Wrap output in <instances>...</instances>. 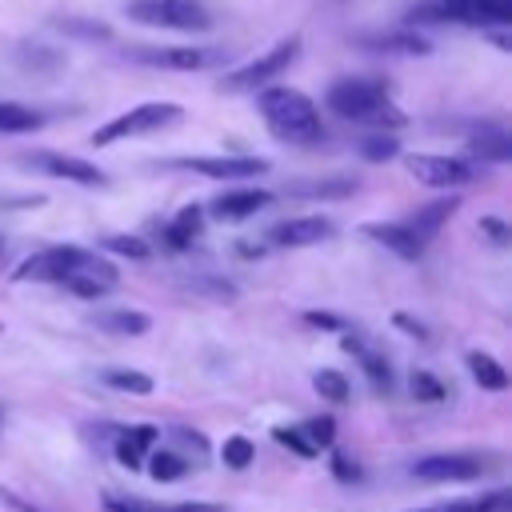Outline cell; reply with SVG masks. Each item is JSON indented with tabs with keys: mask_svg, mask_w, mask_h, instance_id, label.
Masks as SVG:
<instances>
[{
	"mask_svg": "<svg viewBox=\"0 0 512 512\" xmlns=\"http://www.w3.org/2000/svg\"><path fill=\"white\" fill-rule=\"evenodd\" d=\"M100 244H104L108 252H120V256H128V260H148V252H152V248H148L140 236H104Z\"/></svg>",
	"mask_w": 512,
	"mask_h": 512,
	"instance_id": "obj_36",
	"label": "cell"
},
{
	"mask_svg": "<svg viewBox=\"0 0 512 512\" xmlns=\"http://www.w3.org/2000/svg\"><path fill=\"white\" fill-rule=\"evenodd\" d=\"M272 200H276V192H268V188H228L208 204V216L220 224H240V220L256 216L260 208H268Z\"/></svg>",
	"mask_w": 512,
	"mask_h": 512,
	"instance_id": "obj_14",
	"label": "cell"
},
{
	"mask_svg": "<svg viewBox=\"0 0 512 512\" xmlns=\"http://www.w3.org/2000/svg\"><path fill=\"white\" fill-rule=\"evenodd\" d=\"M128 16L152 28H172V32H204L212 28V16L196 0H132Z\"/></svg>",
	"mask_w": 512,
	"mask_h": 512,
	"instance_id": "obj_6",
	"label": "cell"
},
{
	"mask_svg": "<svg viewBox=\"0 0 512 512\" xmlns=\"http://www.w3.org/2000/svg\"><path fill=\"white\" fill-rule=\"evenodd\" d=\"M256 108H260L268 132L276 140H284V144H316V140H324V124H320L316 104L296 88H264Z\"/></svg>",
	"mask_w": 512,
	"mask_h": 512,
	"instance_id": "obj_2",
	"label": "cell"
},
{
	"mask_svg": "<svg viewBox=\"0 0 512 512\" xmlns=\"http://www.w3.org/2000/svg\"><path fill=\"white\" fill-rule=\"evenodd\" d=\"M56 28L68 32V36H80V40H112V28L108 24L80 20V16H64V20H56Z\"/></svg>",
	"mask_w": 512,
	"mask_h": 512,
	"instance_id": "obj_34",
	"label": "cell"
},
{
	"mask_svg": "<svg viewBox=\"0 0 512 512\" xmlns=\"http://www.w3.org/2000/svg\"><path fill=\"white\" fill-rule=\"evenodd\" d=\"M200 232H204V208L188 204V208H180V212L172 216V224L164 228V240H168L172 252H184Z\"/></svg>",
	"mask_w": 512,
	"mask_h": 512,
	"instance_id": "obj_23",
	"label": "cell"
},
{
	"mask_svg": "<svg viewBox=\"0 0 512 512\" xmlns=\"http://www.w3.org/2000/svg\"><path fill=\"white\" fill-rule=\"evenodd\" d=\"M468 372L488 392H504L508 388V368L496 356H488V352H468Z\"/></svg>",
	"mask_w": 512,
	"mask_h": 512,
	"instance_id": "obj_25",
	"label": "cell"
},
{
	"mask_svg": "<svg viewBox=\"0 0 512 512\" xmlns=\"http://www.w3.org/2000/svg\"><path fill=\"white\" fill-rule=\"evenodd\" d=\"M104 508H108V512H148V504L124 500V496H104Z\"/></svg>",
	"mask_w": 512,
	"mask_h": 512,
	"instance_id": "obj_44",
	"label": "cell"
},
{
	"mask_svg": "<svg viewBox=\"0 0 512 512\" xmlns=\"http://www.w3.org/2000/svg\"><path fill=\"white\" fill-rule=\"evenodd\" d=\"M396 328H404V332H412L416 340H428V328H424L420 320H412L408 312H396Z\"/></svg>",
	"mask_w": 512,
	"mask_h": 512,
	"instance_id": "obj_45",
	"label": "cell"
},
{
	"mask_svg": "<svg viewBox=\"0 0 512 512\" xmlns=\"http://www.w3.org/2000/svg\"><path fill=\"white\" fill-rule=\"evenodd\" d=\"M488 36H492V44H496L500 52H508V48H512V40H508V32H488Z\"/></svg>",
	"mask_w": 512,
	"mask_h": 512,
	"instance_id": "obj_47",
	"label": "cell"
},
{
	"mask_svg": "<svg viewBox=\"0 0 512 512\" xmlns=\"http://www.w3.org/2000/svg\"><path fill=\"white\" fill-rule=\"evenodd\" d=\"M40 124H44V116H40L36 108L0 100V132H36Z\"/></svg>",
	"mask_w": 512,
	"mask_h": 512,
	"instance_id": "obj_27",
	"label": "cell"
},
{
	"mask_svg": "<svg viewBox=\"0 0 512 512\" xmlns=\"http://www.w3.org/2000/svg\"><path fill=\"white\" fill-rule=\"evenodd\" d=\"M88 248L76 244H56V248H40L28 260H20V268L12 272V280H36V284H64L80 264H84Z\"/></svg>",
	"mask_w": 512,
	"mask_h": 512,
	"instance_id": "obj_9",
	"label": "cell"
},
{
	"mask_svg": "<svg viewBox=\"0 0 512 512\" xmlns=\"http://www.w3.org/2000/svg\"><path fill=\"white\" fill-rule=\"evenodd\" d=\"M356 188L360 184L352 176H320V180H288L284 196H292V200H344Z\"/></svg>",
	"mask_w": 512,
	"mask_h": 512,
	"instance_id": "obj_19",
	"label": "cell"
},
{
	"mask_svg": "<svg viewBox=\"0 0 512 512\" xmlns=\"http://www.w3.org/2000/svg\"><path fill=\"white\" fill-rule=\"evenodd\" d=\"M360 156L368 160V164H388V160H396L400 156V144H396V136H364L360 140Z\"/></svg>",
	"mask_w": 512,
	"mask_h": 512,
	"instance_id": "obj_32",
	"label": "cell"
},
{
	"mask_svg": "<svg viewBox=\"0 0 512 512\" xmlns=\"http://www.w3.org/2000/svg\"><path fill=\"white\" fill-rule=\"evenodd\" d=\"M272 436H276V444H284L288 452H296V456H304V460H312V456H320L312 444H308V436H304V428H272Z\"/></svg>",
	"mask_w": 512,
	"mask_h": 512,
	"instance_id": "obj_37",
	"label": "cell"
},
{
	"mask_svg": "<svg viewBox=\"0 0 512 512\" xmlns=\"http://www.w3.org/2000/svg\"><path fill=\"white\" fill-rule=\"evenodd\" d=\"M92 324L112 332V336H144L152 328V320L144 312H132V308H104V312H92Z\"/></svg>",
	"mask_w": 512,
	"mask_h": 512,
	"instance_id": "obj_21",
	"label": "cell"
},
{
	"mask_svg": "<svg viewBox=\"0 0 512 512\" xmlns=\"http://www.w3.org/2000/svg\"><path fill=\"white\" fill-rule=\"evenodd\" d=\"M156 440H160V428H156V424L124 428V432L116 436V460H120L128 472H140L144 460H148V452L156 448Z\"/></svg>",
	"mask_w": 512,
	"mask_h": 512,
	"instance_id": "obj_18",
	"label": "cell"
},
{
	"mask_svg": "<svg viewBox=\"0 0 512 512\" xmlns=\"http://www.w3.org/2000/svg\"><path fill=\"white\" fill-rule=\"evenodd\" d=\"M220 460H224L232 472H244V468L256 460V448H252V440H248V436H228V440H224V448H220Z\"/></svg>",
	"mask_w": 512,
	"mask_h": 512,
	"instance_id": "obj_33",
	"label": "cell"
},
{
	"mask_svg": "<svg viewBox=\"0 0 512 512\" xmlns=\"http://www.w3.org/2000/svg\"><path fill=\"white\" fill-rule=\"evenodd\" d=\"M172 164L188 168L196 176H212V180H248V176H264L272 168L264 156H184Z\"/></svg>",
	"mask_w": 512,
	"mask_h": 512,
	"instance_id": "obj_12",
	"label": "cell"
},
{
	"mask_svg": "<svg viewBox=\"0 0 512 512\" xmlns=\"http://www.w3.org/2000/svg\"><path fill=\"white\" fill-rule=\"evenodd\" d=\"M408 388H412V400H420V404H444V400H448V388H444L432 372H424V368L412 372Z\"/></svg>",
	"mask_w": 512,
	"mask_h": 512,
	"instance_id": "obj_31",
	"label": "cell"
},
{
	"mask_svg": "<svg viewBox=\"0 0 512 512\" xmlns=\"http://www.w3.org/2000/svg\"><path fill=\"white\" fill-rule=\"evenodd\" d=\"M20 164L36 168L52 180H68V184H84V188H104L108 184V176L96 164H88L80 156H64V152H28V156H20Z\"/></svg>",
	"mask_w": 512,
	"mask_h": 512,
	"instance_id": "obj_11",
	"label": "cell"
},
{
	"mask_svg": "<svg viewBox=\"0 0 512 512\" xmlns=\"http://www.w3.org/2000/svg\"><path fill=\"white\" fill-rule=\"evenodd\" d=\"M412 512H444V508H412Z\"/></svg>",
	"mask_w": 512,
	"mask_h": 512,
	"instance_id": "obj_48",
	"label": "cell"
},
{
	"mask_svg": "<svg viewBox=\"0 0 512 512\" xmlns=\"http://www.w3.org/2000/svg\"><path fill=\"white\" fill-rule=\"evenodd\" d=\"M356 360H360V368H364L372 392H376V396H388V392H392V368H388V360L376 356V352H368V348H364Z\"/></svg>",
	"mask_w": 512,
	"mask_h": 512,
	"instance_id": "obj_29",
	"label": "cell"
},
{
	"mask_svg": "<svg viewBox=\"0 0 512 512\" xmlns=\"http://www.w3.org/2000/svg\"><path fill=\"white\" fill-rule=\"evenodd\" d=\"M100 380H104L108 388L132 392V396H148V392H152V376H144V372H136V368H104Z\"/></svg>",
	"mask_w": 512,
	"mask_h": 512,
	"instance_id": "obj_28",
	"label": "cell"
},
{
	"mask_svg": "<svg viewBox=\"0 0 512 512\" xmlns=\"http://www.w3.org/2000/svg\"><path fill=\"white\" fill-rule=\"evenodd\" d=\"M444 512H512V492H508V488H492V492L456 500V504H448Z\"/></svg>",
	"mask_w": 512,
	"mask_h": 512,
	"instance_id": "obj_26",
	"label": "cell"
},
{
	"mask_svg": "<svg viewBox=\"0 0 512 512\" xmlns=\"http://www.w3.org/2000/svg\"><path fill=\"white\" fill-rule=\"evenodd\" d=\"M172 436H176L180 444H188V448H192L196 456H204V452H208V440H204V436H200L196 428H172Z\"/></svg>",
	"mask_w": 512,
	"mask_h": 512,
	"instance_id": "obj_42",
	"label": "cell"
},
{
	"mask_svg": "<svg viewBox=\"0 0 512 512\" xmlns=\"http://www.w3.org/2000/svg\"><path fill=\"white\" fill-rule=\"evenodd\" d=\"M116 284H120L116 264L100 260L96 252H88V256H84V264L64 280V288H68V292H76V296H84V300H100V296H104V292H112Z\"/></svg>",
	"mask_w": 512,
	"mask_h": 512,
	"instance_id": "obj_15",
	"label": "cell"
},
{
	"mask_svg": "<svg viewBox=\"0 0 512 512\" xmlns=\"http://www.w3.org/2000/svg\"><path fill=\"white\" fill-rule=\"evenodd\" d=\"M328 108L352 124H372V128H404L408 116L392 104V92L376 76H344L328 88Z\"/></svg>",
	"mask_w": 512,
	"mask_h": 512,
	"instance_id": "obj_1",
	"label": "cell"
},
{
	"mask_svg": "<svg viewBox=\"0 0 512 512\" xmlns=\"http://www.w3.org/2000/svg\"><path fill=\"white\" fill-rule=\"evenodd\" d=\"M412 24H468L480 32L512 24V0H416L408 8Z\"/></svg>",
	"mask_w": 512,
	"mask_h": 512,
	"instance_id": "obj_3",
	"label": "cell"
},
{
	"mask_svg": "<svg viewBox=\"0 0 512 512\" xmlns=\"http://www.w3.org/2000/svg\"><path fill=\"white\" fill-rule=\"evenodd\" d=\"M184 288H192V292H204V296H212V300H232V296H236V284H228V280H208V276H200V280H188Z\"/></svg>",
	"mask_w": 512,
	"mask_h": 512,
	"instance_id": "obj_38",
	"label": "cell"
},
{
	"mask_svg": "<svg viewBox=\"0 0 512 512\" xmlns=\"http://www.w3.org/2000/svg\"><path fill=\"white\" fill-rule=\"evenodd\" d=\"M488 472L484 456L476 452H436V456H420L412 464V476L424 484H448V480H480Z\"/></svg>",
	"mask_w": 512,
	"mask_h": 512,
	"instance_id": "obj_10",
	"label": "cell"
},
{
	"mask_svg": "<svg viewBox=\"0 0 512 512\" xmlns=\"http://www.w3.org/2000/svg\"><path fill=\"white\" fill-rule=\"evenodd\" d=\"M332 476H336L340 484H356L364 472H360V464H356L352 456H344V452H332Z\"/></svg>",
	"mask_w": 512,
	"mask_h": 512,
	"instance_id": "obj_39",
	"label": "cell"
},
{
	"mask_svg": "<svg viewBox=\"0 0 512 512\" xmlns=\"http://www.w3.org/2000/svg\"><path fill=\"white\" fill-rule=\"evenodd\" d=\"M480 232H484V236H492V244H496V248H504V244L512 240L508 224H504V220H496V216H484V220H480Z\"/></svg>",
	"mask_w": 512,
	"mask_h": 512,
	"instance_id": "obj_41",
	"label": "cell"
},
{
	"mask_svg": "<svg viewBox=\"0 0 512 512\" xmlns=\"http://www.w3.org/2000/svg\"><path fill=\"white\" fill-rule=\"evenodd\" d=\"M304 320H308V324H316V328H344V320H340V316H332V312H304Z\"/></svg>",
	"mask_w": 512,
	"mask_h": 512,
	"instance_id": "obj_46",
	"label": "cell"
},
{
	"mask_svg": "<svg viewBox=\"0 0 512 512\" xmlns=\"http://www.w3.org/2000/svg\"><path fill=\"white\" fill-rule=\"evenodd\" d=\"M296 56H300V40H296V36H288V40L272 44L264 56L248 60L244 68H232V72L220 80V92H252V88H260V84L276 80V76H280Z\"/></svg>",
	"mask_w": 512,
	"mask_h": 512,
	"instance_id": "obj_7",
	"label": "cell"
},
{
	"mask_svg": "<svg viewBox=\"0 0 512 512\" xmlns=\"http://www.w3.org/2000/svg\"><path fill=\"white\" fill-rule=\"evenodd\" d=\"M356 40L368 52H396V56H428L432 52V44L412 28H380V32H364Z\"/></svg>",
	"mask_w": 512,
	"mask_h": 512,
	"instance_id": "obj_17",
	"label": "cell"
},
{
	"mask_svg": "<svg viewBox=\"0 0 512 512\" xmlns=\"http://www.w3.org/2000/svg\"><path fill=\"white\" fill-rule=\"evenodd\" d=\"M312 388L320 392V400H332V404H348V396H352L344 372H336V368H320V372L312 376Z\"/></svg>",
	"mask_w": 512,
	"mask_h": 512,
	"instance_id": "obj_30",
	"label": "cell"
},
{
	"mask_svg": "<svg viewBox=\"0 0 512 512\" xmlns=\"http://www.w3.org/2000/svg\"><path fill=\"white\" fill-rule=\"evenodd\" d=\"M472 156L488 160V164H508L512 160V136L500 124H480V132L468 140Z\"/></svg>",
	"mask_w": 512,
	"mask_h": 512,
	"instance_id": "obj_20",
	"label": "cell"
},
{
	"mask_svg": "<svg viewBox=\"0 0 512 512\" xmlns=\"http://www.w3.org/2000/svg\"><path fill=\"white\" fill-rule=\"evenodd\" d=\"M304 428V436H308V444L320 452V448H332V440H336V420L332 416H312L308 424H300Z\"/></svg>",
	"mask_w": 512,
	"mask_h": 512,
	"instance_id": "obj_35",
	"label": "cell"
},
{
	"mask_svg": "<svg viewBox=\"0 0 512 512\" xmlns=\"http://www.w3.org/2000/svg\"><path fill=\"white\" fill-rule=\"evenodd\" d=\"M180 116H184V108L172 104V100L136 104V108L112 116L108 124H100V128L92 132V144L104 148V144H120V140H128V136H148V132H160V128H168V124H176Z\"/></svg>",
	"mask_w": 512,
	"mask_h": 512,
	"instance_id": "obj_4",
	"label": "cell"
},
{
	"mask_svg": "<svg viewBox=\"0 0 512 512\" xmlns=\"http://www.w3.org/2000/svg\"><path fill=\"white\" fill-rule=\"evenodd\" d=\"M188 468H192V460L184 452H172V448H152L148 452V476L156 484H176V480L188 476Z\"/></svg>",
	"mask_w": 512,
	"mask_h": 512,
	"instance_id": "obj_24",
	"label": "cell"
},
{
	"mask_svg": "<svg viewBox=\"0 0 512 512\" xmlns=\"http://www.w3.org/2000/svg\"><path fill=\"white\" fill-rule=\"evenodd\" d=\"M148 512H224V508L220 504H196V500H188V504H164V508L148 504Z\"/></svg>",
	"mask_w": 512,
	"mask_h": 512,
	"instance_id": "obj_43",
	"label": "cell"
},
{
	"mask_svg": "<svg viewBox=\"0 0 512 512\" xmlns=\"http://www.w3.org/2000/svg\"><path fill=\"white\" fill-rule=\"evenodd\" d=\"M364 236H372L376 244H384L388 252H396L400 260H420L424 256V240L404 224V220H384V224H360Z\"/></svg>",
	"mask_w": 512,
	"mask_h": 512,
	"instance_id": "obj_16",
	"label": "cell"
},
{
	"mask_svg": "<svg viewBox=\"0 0 512 512\" xmlns=\"http://www.w3.org/2000/svg\"><path fill=\"white\" fill-rule=\"evenodd\" d=\"M132 64L144 68H164V72H200V68H216L224 60V48H208V44H136L128 48Z\"/></svg>",
	"mask_w": 512,
	"mask_h": 512,
	"instance_id": "obj_5",
	"label": "cell"
},
{
	"mask_svg": "<svg viewBox=\"0 0 512 512\" xmlns=\"http://www.w3.org/2000/svg\"><path fill=\"white\" fill-rule=\"evenodd\" d=\"M20 64H28V68H56V64H60V56H56V52H48V48H40V44H32V52H24V48H20Z\"/></svg>",
	"mask_w": 512,
	"mask_h": 512,
	"instance_id": "obj_40",
	"label": "cell"
},
{
	"mask_svg": "<svg viewBox=\"0 0 512 512\" xmlns=\"http://www.w3.org/2000/svg\"><path fill=\"white\" fill-rule=\"evenodd\" d=\"M0 256H4V240H0Z\"/></svg>",
	"mask_w": 512,
	"mask_h": 512,
	"instance_id": "obj_49",
	"label": "cell"
},
{
	"mask_svg": "<svg viewBox=\"0 0 512 512\" xmlns=\"http://www.w3.org/2000/svg\"><path fill=\"white\" fill-rule=\"evenodd\" d=\"M332 232H336V224L328 216H288V220L268 228V244H276V248H312V244H324Z\"/></svg>",
	"mask_w": 512,
	"mask_h": 512,
	"instance_id": "obj_13",
	"label": "cell"
},
{
	"mask_svg": "<svg viewBox=\"0 0 512 512\" xmlns=\"http://www.w3.org/2000/svg\"><path fill=\"white\" fill-rule=\"evenodd\" d=\"M456 208H460V200H456V196H448V200H432V204L416 208V212H412L404 224H408V228H412V232H416V236L428 244V236H436V232H440V224H444V220H448Z\"/></svg>",
	"mask_w": 512,
	"mask_h": 512,
	"instance_id": "obj_22",
	"label": "cell"
},
{
	"mask_svg": "<svg viewBox=\"0 0 512 512\" xmlns=\"http://www.w3.org/2000/svg\"><path fill=\"white\" fill-rule=\"evenodd\" d=\"M404 168H408L420 184L440 188V192H448V188H464V184H472V180H476V164H472V160H460V156L408 152V156H404Z\"/></svg>",
	"mask_w": 512,
	"mask_h": 512,
	"instance_id": "obj_8",
	"label": "cell"
}]
</instances>
